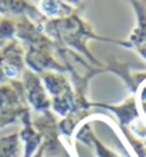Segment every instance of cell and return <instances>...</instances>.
<instances>
[{
	"mask_svg": "<svg viewBox=\"0 0 146 157\" xmlns=\"http://www.w3.org/2000/svg\"><path fill=\"white\" fill-rule=\"evenodd\" d=\"M108 107L116 113L123 126H128L138 117V107H136V100L135 99H129L125 104H122L119 107H116V106H108Z\"/></svg>",
	"mask_w": 146,
	"mask_h": 157,
	"instance_id": "4",
	"label": "cell"
},
{
	"mask_svg": "<svg viewBox=\"0 0 146 157\" xmlns=\"http://www.w3.org/2000/svg\"><path fill=\"white\" fill-rule=\"evenodd\" d=\"M0 157H20L19 134H9L0 139Z\"/></svg>",
	"mask_w": 146,
	"mask_h": 157,
	"instance_id": "5",
	"label": "cell"
},
{
	"mask_svg": "<svg viewBox=\"0 0 146 157\" xmlns=\"http://www.w3.org/2000/svg\"><path fill=\"white\" fill-rule=\"evenodd\" d=\"M40 6L42 13L49 17H66L72 13V7L62 0H42Z\"/></svg>",
	"mask_w": 146,
	"mask_h": 157,
	"instance_id": "3",
	"label": "cell"
},
{
	"mask_svg": "<svg viewBox=\"0 0 146 157\" xmlns=\"http://www.w3.org/2000/svg\"><path fill=\"white\" fill-rule=\"evenodd\" d=\"M0 14L3 17H40L39 12L27 0H0Z\"/></svg>",
	"mask_w": 146,
	"mask_h": 157,
	"instance_id": "2",
	"label": "cell"
},
{
	"mask_svg": "<svg viewBox=\"0 0 146 157\" xmlns=\"http://www.w3.org/2000/svg\"><path fill=\"white\" fill-rule=\"evenodd\" d=\"M89 143H95V147H96V153H97V157H117L116 154L113 153V151H110V150L108 149V147H105L102 143H100L99 140H97L96 137L90 136V140H89Z\"/></svg>",
	"mask_w": 146,
	"mask_h": 157,
	"instance_id": "7",
	"label": "cell"
},
{
	"mask_svg": "<svg viewBox=\"0 0 146 157\" xmlns=\"http://www.w3.org/2000/svg\"><path fill=\"white\" fill-rule=\"evenodd\" d=\"M14 36H16V23L9 17H2L0 19V47L12 41Z\"/></svg>",
	"mask_w": 146,
	"mask_h": 157,
	"instance_id": "6",
	"label": "cell"
},
{
	"mask_svg": "<svg viewBox=\"0 0 146 157\" xmlns=\"http://www.w3.org/2000/svg\"><path fill=\"white\" fill-rule=\"evenodd\" d=\"M23 86H25L27 99L34 110L36 112H46L49 109V99L43 90L40 78L32 71H26L23 76Z\"/></svg>",
	"mask_w": 146,
	"mask_h": 157,
	"instance_id": "1",
	"label": "cell"
}]
</instances>
